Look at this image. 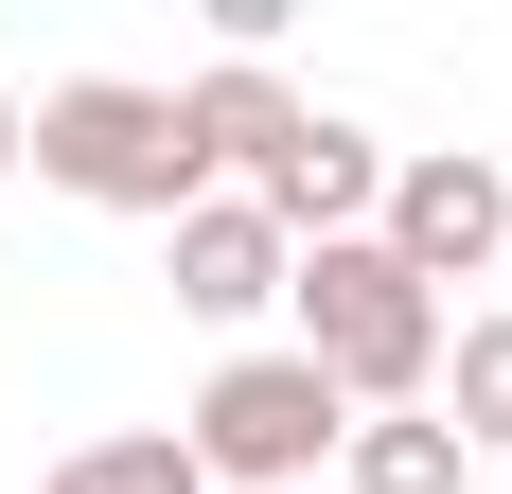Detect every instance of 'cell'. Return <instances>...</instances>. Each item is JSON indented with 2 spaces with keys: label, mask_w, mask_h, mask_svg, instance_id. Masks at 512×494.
Listing matches in <instances>:
<instances>
[{
  "label": "cell",
  "mask_w": 512,
  "mask_h": 494,
  "mask_svg": "<svg viewBox=\"0 0 512 494\" xmlns=\"http://www.w3.org/2000/svg\"><path fill=\"white\" fill-rule=\"evenodd\" d=\"M283 318H301V371H336V406H354V424H389V406H424L442 389V300L407 283V265H389V247H301V265H283Z\"/></svg>",
  "instance_id": "obj_1"
},
{
  "label": "cell",
  "mask_w": 512,
  "mask_h": 494,
  "mask_svg": "<svg viewBox=\"0 0 512 494\" xmlns=\"http://www.w3.org/2000/svg\"><path fill=\"white\" fill-rule=\"evenodd\" d=\"M36 177H53L71 212H142V230H177V212L212 195L195 106L142 89V71H71V89H36Z\"/></svg>",
  "instance_id": "obj_2"
},
{
  "label": "cell",
  "mask_w": 512,
  "mask_h": 494,
  "mask_svg": "<svg viewBox=\"0 0 512 494\" xmlns=\"http://www.w3.org/2000/svg\"><path fill=\"white\" fill-rule=\"evenodd\" d=\"M177 442H195V477H248V494H283V477H318V459L354 442V406H336V371H301V353L265 336V353H230V371L177 406Z\"/></svg>",
  "instance_id": "obj_3"
},
{
  "label": "cell",
  "mask_w": 512,
  "mask_h": 494,
  "mask_svg": "<svg viewBox=\"0 0 512 494\" xmlns=\"http://www.w3.org/2000/svg\"><path fill=\"white\" fill-rule=\"evenodd\" d=\"M371 247H389L424 300L495 283V265H512V159H477V142H424V159H389V212H371Z\"/></svg>",
  "instance_id": "obj_4"
},
{
  "label": "cell",
  "mask_w": 512,
  "mask_h": 494,
  "mask_svg": "<svg viewBox=\"0 0 512 494\" xmlns=\"http://www.w3.org/2000/svg\"><path fill=\"white\" fill-rule=\"evenodd\" d=\"M283 265H301V247L265 230L248 195H195L177 230H159V283H177V318H212V336H248L265 300H283Z\"/></svg>",
  "instance_id": "obj_5"
},
{
  "label": "cell",
  "mask_w": 512,
  "mask_h": 494,
  "mask_svg": "<svg viewBox=\"0 0 512 494\" xmlns=\"http://www.w3.org/2000/svg\"><path fill=\"white\" fill-rule=\"evenodd\" d=\"M424 406L460 424V459H512V300L442 336V389H424Z\"/></svg>",
  "instance_id": "obj_6"
},
{
  "label": "cell",
  "mask_w": 512,
  "mask_h": 494,
  "mask_svg": "<svg viewBox=\"0 0 512 494\" xmlns=\"http://www.w3.org/2000/svg\"><path fill=\"white\" fill-rule=\"evenodd\" d=\"M336 477H354V494H460L477 459H460V424H442V406H389V424H354V442H336Z\"/></svg>",
  "instance_id": "obj_7"
},
{
  "label": "cell",
  "mask_w": 512,
  "mask_h": 494,
  "mask_svg": "<svg viewBox=\"0 0 512 494\" xmlns=\"http://www.w3.org/2000/svg\"><path fill=\"white\" fill-rule=\"evenodd\" d=\"M36 494H212V477H195V442H177V424H106V442H71Z\"/></svg>",
  "instance_id": "obj_8"
},
{
  "label": "cell",
  "mask_w": 512,
  "mask_h": 494,
  "mask_svg": "<svg viewBox=\"0 0 512 494\" xmlns=\"http://www.w3.org/2000/svg\"><path fill=\"white\" fill-rule=\"evenodd\" d=\"M18 159H36V106H0V177H18Z\"/></svg>",
  "instance_id": "obj_9"
}]
</instances>
